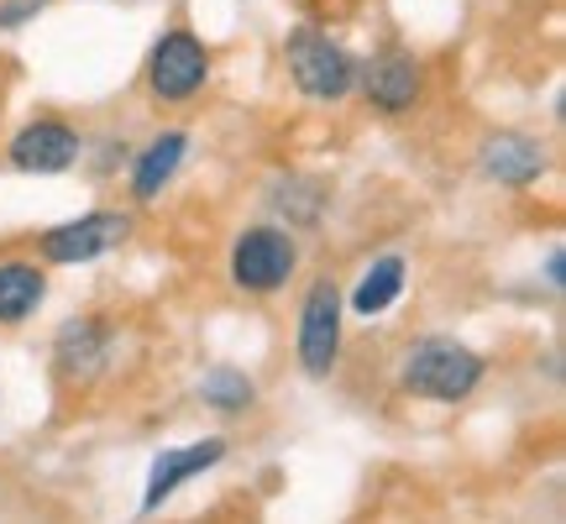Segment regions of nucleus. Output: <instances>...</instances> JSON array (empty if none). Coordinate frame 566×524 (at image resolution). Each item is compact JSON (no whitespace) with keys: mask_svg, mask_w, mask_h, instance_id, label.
<instances>
[{"mask_svg":"<svg viewBox=\"0 0 566 524\" xmlns=\"http://www.w3.org/2000/svg\"><path fill=\"white\" fill-rule=\"evenodd\" d=\"M294 262H300L294 242L283 231H273V226H258V231L237 237V247H231V279L247 294H273V289L289 283Z\"/></svg>","mask_w":566,"mask_h":524,"instance_id":"nucleus-3","label":"nucleus"},{"mask_svg":"<svg viewBox=\"0 0 566 524\" xmlns=\"http://www.w3.org/2000/svg\"><path fill=\"white\" fill-rule=\"evenodd\" d=\"M483 168H488V179H499V184H530L546 168V153L530 137H493L483 147Z\"/></svg>","mask_w":566,"mask_h":524,"instance_id":"nucleus-11","label":"nucleus"},{"mask_svg":"<svg viewBox=\"0 0 566 524\" xmlns=\"http://www.w3.org/2000/svg\"><path fill=\"white\" fill-rule=\"evenodd\" d=\"M405 388L420 394V399H436V404H457L467 399L472 388L483 384V357L467 352L462 342H446V336H424V342L409 346L405 357Z\"/></svg>","mask_w":566,"mask_h":524,"instance_id":"nucleus-1","label":"nucleus"},{"mask_svg":"<svg viewBox=\"0 0 566 524\" xmlns=\"http://www.w3.org/2000/svg\"><path fill=\"white\" fill-rule=\"evenodd\" d=\"M74 158H80V137L63 122H32L11 142V163L21 174H63V168H74Z\"/></svg>","mask_w":566,"mask_h":524,"instance_id":"nucleus-7","label":"nucleus"},{"mask_svg":"<svg viewBox=\"0 0 566 524\" xmlns=\"http://www.w3.org/2000/svg\"><path fill=\"white\" fill-rule=\"evenodd\" d=\"M205 80H210V53H205V42L195 32H168V38L153 48V63H147V84H153V95L168 105L189 101V95H200Z\"/></svg>","mask_w":566,"mask_h":524,"instance_id":"nucleus-4","label":"nucleus"},{"mask_svg":"<svg viewBox=\"0 0 566 524\" xmlns=\"http://www.w3.org/2000/svg\"><path fill=\"white\" fill-rule=\"evenodd\" d=\"M289 53V69H294V84H300L310 101H342L352 80H357V63L346 59L342 42H331L325 32H310L300 27L294 38L283 42Z\"/></svg>","mask_w":566,"mask_h":524,"instance_id":"nucleus-2","label":"nucleus"},{"mask_svg":"<svg viewBox=\"0 0 566 524\" xmlns=\"http://www.w3.org/2000/svg\"><path fill=\"white\" fill-rule=\"evenodd\" d=\"M105 357V325L101 321H69L59 331V367L69 378H90Z\"/></svg>","mask_w":566,"mask_h":524,"instance_id":"nucleus-13","label":"nucleus"},{"mask_svg":"<svg viewBox=\"0 0 566 524\" xmlns=\"http://www.w3.org/2000/svg\"><path fill=\"white\" fill-rule=\"evenodd\" d=\"M252 378L247 373H237V367H210L200 378V399L210 404V409H221V415H237V409H247L252 404Z\"/></svg>","mask_w":566,"mask_h":524,"instance_id":"nucleus-15","label":"nucleus"},{"mask_svg":"<svg viewBox=\"0 0 566 524\" xmlns=\"http://www.w3.org/2000/svg\"><path fill=\"white\" fill-rule=\"evenodd\" d=\"M42 294H48V279L38 262H0V325L27 321Z\"/></svg>","mask_w":566,"mask_h":524,"instance_id":"nucleus-10","label":"nucleus"},{"mask_svg":"<svg viewBox=\"0 0 566 524\" xmlns=\"http://www.w3.org/2000/svg\"><path fill=\"white\" fill-rule=\"evenodd\" d=\"M336 352H342V289L321 279L300 310V367L310 378H325L336 367Z\"/></svg>","mask_w":566,"mask_h":524,"instance_id":"nucleus-5","label":"nucleus"},{"mask_svg":"<svg viewBox=\"0 0 566 524\" xmlns=\"http://www.w3.org/2000/svg\"><path fill=\"white\" fill-rule=\"evenodd\" d=\"M363 90H367V101L378 105V111H409V105L420 101V69H415L409 53L384 48L378 59L367 63Z\"/></svg>","mask_w":566,"mask_h":524,"instance_id":"nucleus-9","label":"nucleus"},{"mask_svg":"<svg viewBox=\"0 0 566 524\" xmlns=\"http://www.w3.org/2000/svg\"><path fill=\"white\" fill-rule=\"evenodd\" d=\"M184 132H163V137H153V147L137 158V168H132V195L137 200H158V189L168 179H174V168L184 163Z\"/></svg>","mask_w":566,"mask_h":524,"instance_id":"nucleus-12","label":"nucleus"},{"mask_svg":"<svg viewBox=\"0 0 566 524\" xmlns=\"http://www.w3.org/2000/svg\"><path fill=\"white\" fill-rule=\"evenodd\" d=\"M126 237V216H111V210H95V216H80L69 226H53L42 237V258L48 262H90L111 252V247Z\"/></svg>","mask_w":566,"mask_h":524,"instance_id":"nucleus-6","label":"nucleus"},{"mask_svg":"<svg viewBox=\"0 0 566 524\" xmlns=\"http://www.w3.org/2000/svg\"><path fill=\"white\" fill-rule=\"evenodd\" d=\"M399 289H405V258H378L373 262V273L357 283L352 310H357V315H384L388 304L399 300Z\"/></svg>","mask_w":566,"mask_h":524,"instance_id":"nucleus-14","label":"nucleus"},{"mask_svg":"<svg viewBox=\"0 0 566 524\" xmlns=\"http://www.w3.org/2000/svg\"><path fill=\"white\" fill-rule=\"evenodd\" d=\"M226 457L221 441H195V446H174L153 462V478H147V493H142V509H158L168 493H179L189 478H205L210 467Z\"/></svg>","mask_w":566,"mask_h":524,"instance_id":"nucleus-8","label":"nucleus"}]
</instances>
